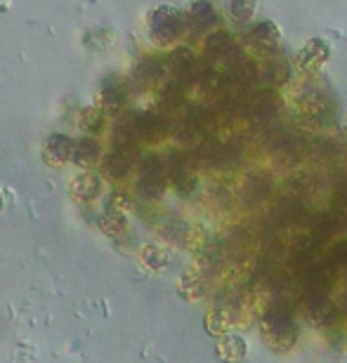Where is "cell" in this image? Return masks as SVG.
<instances>
[{
	"mask_svg": "<svg viewBox=\"0 0 347 363\" xmlns=\"http://www.w3.org/2000/svg\"><path fill=\"white\" fill-rule=\"evenodd\" d=\"M165 184H168V170H165V163L161 156H147L142 158L140 163V182H137V189L144 199L154 201L161 199L165 191Z\"/></svg>",
	"mask_w": 347,
	"mask_h": 363,
	"instance_id": "cell-2",
	"label": "cell"
},
{
	"mask_svg": "<svg viewBox=\"0 0 347 363\" xmlns=\"http://www.w3.org/2000/svg\"><path fill=\"white\" fill-rule=\"evenodd\" d=\"M206 52L211 57H227L234 55V40L225 31H215L213 35H208L206 40Z\"/></svg>",
	"mask_w": 347,
	"mask_h": 363,
	"instance_id": "cell-18",
	"label": "cell"
},
{
	"mask_svg": "<svg viewBox=\"0 0 347 363\" xmlns=\"http://www.w3.org/2000/svg\"><path fill=\"white\" fill-rule=\"evenodd\" d=\"M215 354L222 363H241L248 354V342H246L243 335H236V333H227L218 340L215 345Z\"/></svg>",
	"mask_w": 347,
	"mask_h": 363,
	"instance_id": "cell-8",
	"label": "cell"
},
{
	"mask_svg": "<svg viewBox=\"0 0 347 363\" xmlns=\"http://www.w3.org/2000/svg\"><path fill=\"white\" fill-rule=\"evenodd\" d=\"M286 76H288V69H286V64H270L265 71V78L270 83H281V81H286Z\"/></svg>",
	"mask_w": 347,
	"mask_h": 363,
	"instance_id": "cell-24",
	"label": "cell"
},
{
	"mask_svg": "<svg viewBox=\"0 0 347 363\" xmlns=\"http://www.w3.org/2000/svg\"><path fill=\"white\" fill-rule=\"evenodd\" d=\"M140 257H142L144 267L151 269V272H161V269H165V267L170 264V252L165 248H161V245H154V243L144 245Z\"/></svg>",
	"mask_w": 347,
	"mask_h": 363,
	"instance_id": "cell-15",
	"label": "cell"
},
{
	"mask_svg": "<svg viewBox=\"0 0 347 363\" xmlns=\"http://www.w3.org/2000/svg\"><path fill=\"white\" fill-rule=\"evenodd\" d=\"M0 213H3V194H0Z\"/></svg>",
	"mask_w": 347,
	"mask_h": 363,
	"instance_id": "cell-27",
	"label": "cell"
},
{
	"mask_svg": "<svg viewBox=\"0 0 347 363\" xmlns=\"http://www.w3.org/2000/svg\"><path fill=\"white\" fill-rule=\"evenodd\" d=\"M248 38L253 43H272L274 38H277V28H274L270 21H265V24H258V26L250 28Z\"/></svg>",
	"mask_w": 347,
	"mask_h": 363,
	"instance_id": "cell-22",
	"label": "cell"
},
{
	"mask_svg": "<svg viewBox=\"0 0 347 363\" xmlns=\"http://www.w3.org/2000/svg\"><path fill=\"white\" fill-rule=\"evenodd\" d=\"M161 74H163V64L154 60V57H149V60H142L133 69V85L137 90L149 88L151 83H156L161 78Z\"/></svg>",
	"mask_w": 347,
	"mask_h": 363,
	"instance_id": "cell-11",
	"label": "cell"
},
{
	"mask_svg": "<svg viewBox=\"0 0 347 363\" xmlns=\"http://www.w3.org/2000/svg\"><path fill=\"white\" fill-rule=\"evenodd\" d=\"M236 325L234 311L229 307H215L206 314V330L215 337H222Z\"/></svg>",
	"mask_w": 347,
	"mask_h": 363,
	"instance_id": "cell-10",
	"label": "cell"
},
{
	"mask_svg": "<svg viewBox=\"0 0 347 363\" xmlns=\"http://www.w3.org/2000/svg\"><path fill=\"white\" fill-rule=\"evenodd\" d=\"M189 26L194 31H206V28H211L215 24V19H218V14H215V7L208 3V0H197L192 7H189Z\"/></svg>",
	"mask_w": 347,
	"mask_h": 363,
	"instance_id": "cell-13",
	"label": "cell"
},
{
	"mask_svg": "<svg viewBox=\"0 0 347 363\" xmlns=\"http://www.w3.org/2000/svg\"><path fill=\"white\" fill-rule=\"evenodd\" d=\"M208 272L204 269H197V272H187L182 279H180V295L187 297V300H197L206 293V276Z\"/></svg>",
	"mask_w": 347,
	"mask_h": 363,
	"instance_id": "cell-14",
	"label": "cell"
},
{
	"mask_svg": "<svg viewBox=\"0 0 347 363\" xmlns=\"http://www.w3.org/2000/svg\"><path fill=\"white\" fill-rule=\"evenodd\" d=\"M71 154H74V140L67 135H50L45 140V147H43V161L53 168H60V165L71 161Z\"/></svg>",
	"mask_w": 347,
	"mask_h": 363,
	"instance_id": "cell-7",
	"label": "cell"
},
{
	"mask_svg": "<svg viewBox=\"0 0 347 363\" xmlns=\"http://www.w3.org/2000/svg\"><path fill=\"white\" fill-rule=\"evenodd\" d=\"M128 101V88L123 83L121 76L109 74L99 85V104L106 111H119L121 106H126Z\"/></svg>",
	"mask_w": 347,
	"mask_h": 363,
	"instance_id": "cell-6",
	"label": "cell"
},
{
	"mask_svg": "<svg viewBox=\"0 0 347 363\" xmlns=\"http://www.w3.org/2000/svg\"><path fill=\"white\" fill-rule=\"evenodd\" d=\"M135 156H137L135 142L133 144H116L114 151L104 161V172L114 179H123L130 170H133Z\"/></svg>",
	"mask_w": 347,
	"mask_h": 363,
	"instance_id": "cell-5",
	"label": "cell"
},
{
	"mask_svg": "<svg viewBox=\"0 0 347 363\" xmlns=\"http://www.w3.org/2000/svg\"><path fill=\"white\" fill-rule=\"evenodd\" d=\"M71 194L78 203H88L95 201L99 194H102V177L92 170L81 172L74 182H71Z\"/></svg>",
	"mask_w": 347,
	"mask_h": 363,
	"instance_id": "cell-9",
	"label": "cell"
},
{
	"mask_svg": "<svg viewBox=\"0 0 347 363\" xmlns=\"http://www.w3.org/2000/svg\"><path fill=\"white\" fill-rule=\"evenodd\" d=\"M194 62H197V57L192 55L189 48H177L175 52L170 55V69L175 71L177 76H184L187 69H189Z\"/></svg>",
	"mask_w": 347,
	"mask_h": 363,
	"instance_id": "cell-19",
	"label": "cell"
},
{
	"mask_svg": "<svg viewBox=\"0 0 347 363\" xmlns=\"http://www.w3.org/2000/svg\"><path fill=\"white\" fill-rule=\"evenodd\" d=\"M182 14L180 10L170 5H161L156 10H151L149 14V31H151V38H154L158 45H165L170 43L172 38H177L180 31H182Z\"/></svg>",
	"mask_w": 347,
	"mask_h": 363,
	"instance_id": "cell-3",
	"label": "cell"
},
{
	"mask_svg": "<svg viewBox=\"0 0 347 363\" xmlns=\"http://www.w3.org/2000/svg\"><path fill=\"white\" fill-rule=\"evenodd\" d=\"M253 7H255V0H229L227 10L236 21H246L253 14Z\"/></svg>",
	"mask_w": 347,
	"mask_h": 363,
	"instance_id": "cell-21",
	"label": "cell"
},
{
	"mask_svg": "<svg viewBox=\"0 0 347 363\" xmlns=\"http://www.w3.org/2000/svg\"><path fill=\"white\" fill-rule=\"evenodd\" d=\"M99 158V144L92 137H83V140L74 142V154H71V163L78 168H92Z\"/></svg>",
	"mask_w": 347,
	"mask_h": 363,
	"instance_id": "cell-12",
	"label": "cell"
},
{
	"mask_svg": "<svg viewBox=\"0 0 347 363\" xmlns=\"http://www.w3.org/2000/svg\"><path fill=\"white\" fill-rule=\"evenodd\" d=\"M182 97H184V85L175 81V83H168L161 92V104L165 108H177L182 104Z\"/></svg>",
	"mask_w": 347,
	"mask_h": 363,
	"instance_id": "cell-20",
	"label": "cell"
},
{
	"mask_svg": "<svg viewBox=\"0 0 347 363\" xmlns=\"http://www.w3.org/2000/svg\"><path fill=\"white\" fill-rule=\"evenodd\" d=\"M126 227H128V217H126V213H121V210L106 208L104 215L99 217V229H102L104 234H109V236L123 234V231H126Z\"/></svg>",
	"mask_w": 347,
	"mask_h": 363,
	"instance_id": "cell-17",
	"label": "cell"
},
{
	"mask_svg": "<svg viewBox=\"0 0 347 363\" xmlns=\"http://www.w3.org/2000/svg\"><path fill=\"white\" fill-rule=\"evenodd\" d=\"M78 125H81L88 135L102 133V128H104L102 108H99V106H83L81 113H78Z\"/></svg>",
	"mask_w": 347,
	"mask_h": 363,
	"instance_id": "cell-16",
	"label": "cell"
},
{
	"mask_svg": "<svg viewBox=\"0 0 347 363\" xmlns=\"http://www.w3.org/2000/svg\"><path fill=\"white\" fill-rule=\"evenodd\" d=\"M260 333L267 350L274 354H286L298 345V323L293 318V309L286 302L270 304L260 314Z\"/></svg>",
	"mask_w": 347,
	"mask_h": 363,
	"instance_id": "cell-1",
	"label": "cell"
},
{
	"mask_svg": "<svg viewBox=\"0 0 347 363\" xmlns=\"http://www.w3.org/2000/svg\"><path fill=\"white\" fill-rule=\"evenodd\" d=\"M331 264H341L347 267V241L338 243L334 250H331Z\"/></svg>",
	"mask_w": 347,
	"mask_h": 363,
	"instance_id": "cell-25",
	"label": "cell"
},
{
	"mask_svg": "<svg viewBox=\"0 0 347 363\" xmlns=\"http://www.w3.org/2000/svg\"><path fill=\"white\" fill-rule=\"evenodd\" d=\"M106 208H111V210H121V213H126V210L133 208V203H130V196L128 194H123V191H114L109 196V206Z\"/></svg>",
	"mask_w": 347,
	"mask_h": 363,
	"instance_id": "cell-23",
	"label": "cell"
},
{
	"mask_svg": "<svg viewBox=\"0 0 347 363\" xmlns=\"http://www.w3.org/2000/svg\"><path fill=\"white\" fill-rule=\"evenodd\" d=\"M133 128H135V140H140V142H158L168 133V123H165L163 116L151 113V111L135 116Z\"/></svg>",
	"mask_w": 347,
	"mask_h": 363,
	"instance_id": "cell-4",
	"label": "cell"
},
{
	"mask_svg": "<svg viewBox=\"0 0 347 363\" xmlns=\"http://www.w3.org/2000/svg\"><path fill=\"white\" fill-rule=\"evenodd\" d=\"M338 199H341L343 203H347V184H345V186L341 189V194H338Z\"/></svg>",
	"mask_w": 347,
	"mask_h": 363,
	"instance_id": "cell-26",
	"label": "cell"
}]
</instances>
